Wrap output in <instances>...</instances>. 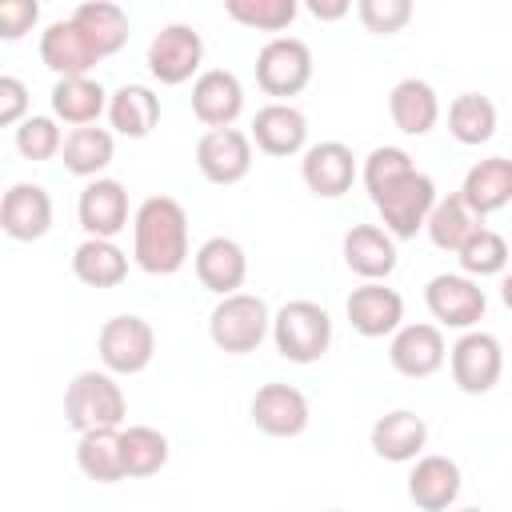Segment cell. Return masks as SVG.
Instances as JSON below:
<instances>
[{
    "label": "cell",
    "mask_w": 512,
    "mask_h": 512,
    "mask_svg": "<svg viewBox=\"0 0 512 512\" xmlns=\"http://www.w3.org/2000/svg\"><path fill=\"white\" fill-rule=\"evenodd\" d=\"M272 344L288 364H316L332 348V316L316 300H288L272 312Z\"/></svg>",
    "instance_id": "obj_2"
},
{
    "label": "cell",
    "mask_w": 512,
    "mask_h": 512,
    "mask_svg": "<svg viewBox=\"0 0 512 512\" xmlns=\"http://www.w3.org/2000/svg\"><path fill=\"white\" fill-rule=\"evenodd\" d=\"M436 200H440L436 196V180L428 172H420V168H412L408 176H400L396 184H388L380 196H372V204H376V212L384 220V232H392L396 240L416 236L428 224Z\"/></svg>",
    "instance_id": "obj_5"
},
{
    "label": "cell",
    "mask_w": 512,
    "mask_h": 512,
    "mask_svg": "<svg viewBox=\"0 0 512 512\" xmlns=\"http://www.w3.org/2000/svg\"><path fill=\"white\" fill-rule=\"evenodd\" d=\"M196 168L208 184H240L252 172V136L240 128H208L196 140Z\"/></svg>",
    "instance_id": "obj_11"
},
{
    "label": "cell",
    "mask_w": 512,
    "mask_h": 512,
    "mask_svg": "<svg viewBox=\"0 0 512 512\" xmlns=\"http://www.w3.org/2000/svg\"><path fill=\"white\" fill-rule=\"evenodd\" d=\"M96 352H100L104 372H112V376H136L156 356V332H152V324L144 316L120 312V316L104 320V328L96 336Z\"/></svg>",
    "instance_id": "obj_6"
},
{
    "label": "cell",
    "mask_w": 512,
    "mask_h": 512,
    "mask_svg": "<svg viewBox=\"0 0 512 512\" xmlns=\"http://www.w3.org/2000/svg\"><path fill=\"white\" fill-rule=\"evenodd\" d=\"M76 464H80V472H84L88 480H96V484H120V480H128L120 428H92V432H80V440H76Z\"/></svg>",
    "instance_id": "obj_30"
},
{
    "label": "cell",
    "mask_w": 512,
    "mask_h": 512,
    "mask_svg": "<svg viewBox=\"0 0 512 512\" xmlns=\"http://www.w3.org/2000/svg\"><path fill=\"white\" fill-rule=\"evenodd\" d=\"M388 116L404 136H428L440 120V96L428 80L420 76H404L392 92H388Z\"/></svg>",
    "instance_id": "obj_26"
},
{
    "label": "cell",
    "mask_w": 512,
    "mask_h": 512,
    "mask_svg": "<svg viewBox=\"0 0 512 512\" xmlns=\"http://www.w3.org/2000/svg\"><path fill=\"white\" fill-rule=\"evenodd\" d=\"M224 12L252 32H284L296 20L300 4L296 0H224Z\"/></svg>",
    "instance_id": "obj_37"
},
{
    "label": "cell",
    "mask_w": 512,
    "mask_h": 512,
    "mask_svg": "<svg viewBox=\"0 0 512 512\" xmlns=\"http://www.w3.org/2000/svg\"><path fill=\"white\" fill-rule=\"evenodd\" d=\"M460 196H464V204H468L480 220L492 216V212H500V208L512 200V160H508V156L476 160V164L464 172Z\"/></svg>",
    "instance_id": "obj_27"
},
{
    "label": "cell",
    "mask_w": 512,
    "mask_h": 512,
    "mask_svg": "<svg viewBox=\"0 0 512 512\" xmlns=\"http://www.w3.org/2000/svg\"><path fill=\"white\" fill-rule=\"evenodd\" d=\"M356 16L368 32L376 36H392L412 20V0H360Z\"/></svg>",
    "instance_id": "obj_40"
},
{
    "label": "cell",
    "mask_w": 512,
    "mask_h": 512,
    "mask_svg": "<svg viewBox=\"0 0 512 512\" xmlns=\"http://www.w3.org/2000/svg\"><path fill=\"white\" fill-rule=\"evenodd\" d=\"M248 136L264 156H296V152H308V116L296 104L272 100L252 116Z\"/></svg>",
    "instance_id": "obj_19"
},
{
    "label": "cell",
    "mask_w": 512,
    "mask_h": 512,
    "mask_svg": "<svg viewBox=\"0 0 512 512\" xmlns=\"http://www.w3.org/2000/svg\"><path fill=\"white\" fill-rule=\"evenodd\" d=\"M448 368H452V384L468 396H484L500 384L504 372V348L492 332H464L452 348H448Z\"/></svg>",
    "instance_id": "obj_9"
},
{
    "label": "cell",
    "mask_w": 512,
    "mask_h": 512,
    "mask_svg": "<svg viewBox=\"0 0 512 512\" xmlns=\"http://www.w3.org/2000/svg\"><path fill=\"white\" fill-rule=\"evenodd\" d=\"M192 268H196V280L216 296H232L248 280V256L232 236H208L196 248Z\"/></svg>",
    "instance_id": "obj_20"
},
{
    "label": "cell",
    "mask_w": 512,
    "mask_h": 512,
    "mask_svg": "<svg viewBox=\"0 0 512 512\" xmlns=\"http://www.w3.org/2000/svg\"><path fill=\"white\" fill-rule=\"evenodd\" d=\"M388 360L400 376L408 380H424V376H436L448 360V344H444V332L436 324H404L392 344H388Z\"/></svg>",
    "instance_id": "obj_18"
},
{
    "label": "cell",
    "mask_w": 512,
    "mask_h": 512,
    "mask_svg": "<svg viewBox=\"0 0 512 512\" xmlns=\"http://www.w3.org/2000/svg\"><path fill=\"white\" fill-rule=\"evenodd\" d=\"M76 220L92 240H116L128 228V188L112 176L88 180L76 200Z\"/></svg>",
    "instance_id": "obj_14"
},
{
    "label": "cell",
    "mask_w": 512,
    "mask_h": 512,
    "mask_svg": "<svg viewBox=\"0 0 512 512\" xmlns=\"http://www.w3.org/2000/svg\"><path fill=\"white\" fill-rule=\"evenodd\" d=\"M108 100L112 92H104V84L92 76H64L52 84V116L72 128L96 124L100 112H108Z\"/></svg>",
    "instance_id": "obj_28"
},
{
    "label": "cell",
    "mask_w": 512,
    "mask_h": 512,
    "mask_svg": "<svg viewBox=\"0 0 512 512\" xmlns=\"http://www.w3.org/2000/svg\"><path fill=\"white\" fill-rule=\"evenodd\" d=\"M16 152L24 160H52L64 152V132H60V120L56 116H28L20 128H16Z\"/></svg>",
    "instance_id": "obj_38"
},
{
    "label": "cell",
    "mask_w": 512,
    "mask_h": 512,
    "mask_svg": "<svg viewBox=\"0 0 512 512\" xmlns=\"http://www.w3.org/2000/svg\"><path fill=\"white\" fill-rule=\"evenodd\" d=\"M456 260H460V272L472 276V280L500 276V272L508 268V240H504L500 232H492V228L480 224V228L468 236V244L456 252Z\"/></svg>",
    "instance_id": "obj_36"
},
{
    "label": "cell",
    "mask_w": 512,
    "mask_h": 512,
    "mask_svg": "<svg viewBox=\"0 0 512 512\" xmlns=\"http://www.w3.org/2000/svg\"><path fill=\"white\" fill-rule=\"evenodd\" d=\"M128 416V396L116 384L112 372H76L72 384L64 388V420L76 432H92V428H120Z\"/></svg>",
    "instance_id": "obj_3"
},
{
    "label": "cell",
    "mask_w": 512,
    "mask_h": 512,
    "mask_svg": "<svg viewBox=\"0 0 512 512\" xmlns=\"http://www.w3.org/2000/svg\"><path fill=\"white\" fill-rule=\"evenodd\" d=\"M344 264L360 280H388L396 272V236L380 224H352L344 232Z\"/></svg>",
    "instance_id": "obj_23"
},
{
    "label": "cell",
    "mask_w": 512,
    "mask_h": 512,
    "mask_svg": "<svg viewBox=\"0 0 512 512\" xmlns=\"http://www.w3.org/2000/svg\"><path fill=\"white\" fill-rule=\"evenodd\" d=\"M348 324L352 332L380 340V336H396L404 328V296L396 288H388L384 280H364L360 288L348 292L344 300Z\"/></svg>",
    "instance_id": "obj_12"
},
{
    "label": "cell",
    "mask_w": 512,
    "mask_h": 512,
    "mask_svg": "<svg viewBox=\"0 0 512 512\" xmlns=\"http://www.w3.org/2000/svg\"><path fill=\"white\" fill-rule=\"evenodd\" d=\"M424 304H428L436 328H456V332H472L488 312V296H484L480 280H472L464 272L432 276L424 288Z\"/></svg>",
    "instance_id": "obj_8"
},
{
    "label": "cell",
    "mask_w": 512,
    "mask_h": 512,
    "mask_svg": "<svg viewBox=\"0 0 512 512\" xmlns=\"http://www.w3.org/2000/svg\"><path fill=\"white\" fill-rule=\"evenodd\" d=\"M120 440H124V472H128V480L156 476L168 464V436L160 428L132 424V428H120Z\"/></svg>",
    "instance_id": "obj_35"
},
{
    "label": "cell",
    "mask_w": 512,
    "mask_h": 512,
    "mask_svg": "<svg viewBox=\"0 0 512 512\" xmlns=\"http://www.w3.org/2000/svg\"><path fill=\"white\" fill-rule=\"evenodd\" d=\"M28 120V84L20 76H0V124L20 128Z\"/></svg>",
    "instance_id": "obj_42"
},
{
    "label": "cell",
    "mask_w": 512,
    "mask_h": 512,
    "mask_svg": "<svg viewBox=\"0 0 512 512\" xmlns=\"http://www.w3.org/2000/svg\"><path fill=\"white\" fill-rule=\"evenodd\" d=\"M312 80V48L300 36H272L256 52V84L288 104V96H300Z\"/></svg>",
    "instance_id": "obj_7"
},
{
    "label": "cell",
    "mask_w": 512,
    "mask_h": 512,
    "mask_svg": "<svg viewBox=\"0 0 512 512\" xmlns=\"http://www.w3.org/2000/svg\"><path fill=\"white\" fill-rule=\"evenodd\" d=\"M132 260L148 276H176L188 264V212L172 196H148L132 216Z\"/></svg>",
    "instance_id": "obj_1"
},
{
    "label": "cell",
    "mask_w": 512,
    "mask_h": 512,
    "mask_svg": "<svg viewBox=\"0 0 512 512\" xmlns=\"http://www.w3.org/2000/svg\"><path fill=\"white\" fill-rule=\"evenodd\" d=\"M324 512H336V508H324Z\"/></svg>",
    "instance_id": "obj_46"
},
{
    "label": "cell",
    "mask_w": 512,
    "mask_h": 512,
    "mask_svg": "<svg viewBox=\"0 0 512 512\" xmlns=\"http://www.w3.org/2000/svg\"><path fill=\"white\" fill-rule=\"evenodd\" d=\"M248 412H252V424L264 436H276V440L300 436L308 428V420H312L308 396L300 388H292V384H280V380L260 384L256 396H252V404H248Z\"/></svg>",
    "instance_id": "obj_13"
},
{
    "label": "cell",
    "mask_w": 512,
    "mask_h": 512,
    "mask_svg": "<svg viewBox=\"0 0 512 512\" xmlns=\"http://www.w3.org/2000/svg\"><path fill=\"white\" fill-rule=\"evenodd\" d=\"M448 132L464 148H476V144L492 140V132H496V104L488 96H480V92H460L448 104Z\"/></svg>",
    "instance_id": "obj_34"
},
{
    "label": "cell",
    "mask_w": 512,
    "mask_h": 512,
    "mask_svg": "<svg viewBox=\"0 0 512 512\" xmlns=\"http://www.w3.org/2000/svg\"><path fill=\"white\" fill-rule=\"evenodd\" d=\"M40 20V4L36 0H0V36L4 40H20L24 32H32Z\"/></svg>",
    "instance_id": "obj_41"
},
{
    "label": "cell",
    "mask_w": 512,
    "mask_h": 512,
    "mask_svg": "<svg viewBox=\"0 0 512 512\" xmlns=\"http://www.w3.org/2000/svg\"><path fill=\"white\" fill-rule=\"evenodd\" d=\"M272 332V312L260 296L252 292H232L220 296V304L208 316V336L220 352L228 356H248L264 344V336Z\"/></svg>",
    "instance_id": "obj_4"
},
{
    "label": "cell",
    "mask_w": 512,
    "mask_h": 512,
    "mask_svg": "<svg viewBox=\"0 0 512 512\" xmlns=\"http://www.w3.org/2000/svg\"><path fill=\"white\" fill-rule=\"evenodd\" d=\"M300 180H304V188H308L312 196H320V200L344 196V192L352 188V180H356V156H352V148L340 144V140H320V144H312V148L300 156Z\"/></svg>",
    "instance_id": "obj_16"
},
{
    "label": "cell",
    "mask_w": 512,
    "mask_h": 512,
    "mask_svg": "<svg viewBox=\"0 0 512 512\" xmlns=\"http://www.w3.org/2000/svg\"><path fill=\"white\" fill-rule=\"evenodd\" d=\"M108 124L128 140H144L160 124V96L148 84H120L108 100Z\"/></svg>",
    "instance_id": "obj_29"
},
{
    "label": "cell",
    "mask_w": 512,
    "mask_h": 512,
    "mask_svg": "<svg viewBox=\"0 0 512 512\" xmlns=\"http://www.w3.org/2000/svg\"><path fill=\"white\" fill-rule=\"evenodd\" d=\"M72 276L88 288H116L128 276V252L116 240H84L72 252Z\"/></svg>",
    "instance_id": "obj_32"
},
{
    "label": "cell",
    "mask_w": 512,
    "mask_h": 512,
    "mask_svg": "<svg viewBox=\"0 0 512 512\" xmlns=\"http://www.w3.org/2000/svg\"><path fill=\"white\" fill-rule=\"evenodd\" d=\"M480 224H484V220L464 204V196L452 192V196H440V200H436V208H432L424 232H428V240H432L440 252H452V256H456Z\"/></svg>",
    "instance_id": "obj_33"
},
{
    "label": "cell",
    "mask_w": 512,
    "mask_h": 512,
    "mask_svg": "<svg viewBox=\"0 0 512 512\" xmlns=\"http://www.w3.org/2000/svg\"><path fill=\"white\" fill-rule=\"evenodd\" d=\"M68 20L80 28V36H84L88 48L96 52V60L116 56V52L128 44V36H132L128 12H124L120 4H112V0H84V4H76V12H72Z\"/></svg>",
    "instance_id": "obj_24"
},
{
    "label": "cell",
    "mask_w": 512,
    "mask_h": 512,
    "mask_svg": "<svg viewBox=\"0 0 512 512\" xmlns=\"http://www.w3.org/2000/svg\"><path fill=\"white\" fill-rule=\"evenodd\" d=\"M40 60H44L48 72H56V80H64V76H88L100 64L96 52L88 48V40L80 36V28L72 20H52L40 32Z\"/></svg>",
    "instance_id": "obj_25"
},
{
    "label": "cell",
    "mask_w": 512,
    "mask_h": 512,
    "mask_svg": "<svg viewBox=\"0 0 512 512\" xmlns=\"http://www.w3.org/2000/svg\"><path fill=\"white\" fill-rule=\"evenodd\" d=\"M144 64H148V72H152L160 84H188L192 76H200L204 40H200V32H196L192 24H164V28L148 40Z\"/></svg>",
    "instance_id": "obj_10"
},
{
    "label": "cell",
    "mask_w": 512,
    "mask_h": 512,
    "mask_svg": "<svg viewBox=\"0 0 512 512\" xmlns=\"http://www.w3.org/2000/svg\"><path fill=\"white\" fill-rule=\"evenodd\" d=\"M460 496V464L448 456H420L408 472V500L420 512H448Z\"/></svg>",
    "instance_id": "obj_22"
},
{
    "label": "cell",
    "mask_w": 512,
    "mask_h": 512,
    "mask_svg": "<svg viewBox=\"0 0 512 512\" xmlns=\"http://www.w3.org/2000/svg\"><path fill=\"white\" fill-rule=\"evenodd\" d=\"M112 156H116V136L108 128H100V124L72 128L64 136V152H60L64 168L72 176H80V180H100V172L112 164Z\"/></svg>",
    "instance_id": "obj_31"
},
{
    "label": "cell",
    "mask_w": 512,
    "mask_h": 512,
    "mask_svg": "<svg viewBox=\"0 0 512 512\" xmlns=\"http://www.w3.org/2000/svg\"><path fill=\"white\" fill-rule=\"evenodd\" d=\"M348 0H308V12L316 16V20H340V16H348Z\"/></svg>",
    "instance_id": "obj_43"
},
{
    "label": "cell",
    "mask_w": 512,
    "mask_h": 512,
    "mask_svg": "<svg viewBox=\"0 0 512 512\" xmlns=\"http://www.w3.org/2000/svg\"><path fill=\"white\" fill-rule=\"evenodd\" d=\"M368 440H372V452H376L380 460H388V464H408V460H420V452H424V444H428V424H424V416H416L412 408H392V412H384V416L372 424Z\"/></svg>",
    "instance_id": "obj_21"
},
{
    "label": "cell",
    "mask_w": 512,
    "mask_h": 512,
    "mask_svg": "<svg viewBox=\"0 0 512 512\" xmlns=\"http://www.w3.org/2000/svg\"><path fill=\"white\" fill-rule=\"evenodd\" d=\"M0 228H4V236L20 240V244H32V240L48 236V228H52V196H48V188L44 184H28V180L12 184L4 192V200H0Z\"/></svg>",
    "instance_id": "obj_17"
},
{
    "label": "cell",
    "mask_w": 512,
    "mask_h": 512,
    "mask_svg": "<svg viewBox=\"0 0 512 512\" xmlns=\"http://www.w3.org/2000/svg\"><path fill=\"white\" fill-rule=\"evenodd\" d=\"M244 112V84L228 68H204L192 80V116L204 128H232Z\"/></svg>",
    "instance_id": "obj_15"
},
{
    "label": "cell",
    "mask_w": 512,
    "mask_h": 512,
    "mask_svg": "<svg viewBox=\"0 0 512 512\" xmlns=\"http://www.w3.org/2000/svg\"><path fill=\"white\" fill-rule=\"evenodd\" d=\"M412 168H416V164H412V156H408L400 144H380V148H372V152L364 156L360 176H364L368 196H380L388 184H396V180L408 176Z\"/></svg>",
    "instance_id": "obj_39"
},
{
    "label": "cell",
    "mask_w": 512,
    "mask_h": 512,
    "mask_svg": "<svg viewBox=\"0 0 512 512\" xmlns=\"http://www.w3.org/2000/svg\"><path fill=\"white\" fill-rule=\"evenodd\" d=\"M456 512H484V508H456Z\"/></svg>",
    "instance_id": "obj_45"
},
{
    "label": "cell",
    "mask_w": 512,
    "mask_h": 512,
    "mask_svg": "<svg viewBox=\"0 0 512 512\" xmlns=\"http://www.w3.org/2000/svg\"><path fill=\"white\" fill-rule=\"evenodd\" d=\"M500 300H504V308L512 312V272H504V280H500Z\"/></svg>",
    "instance_id": "obj_44"
}]
</instances>
